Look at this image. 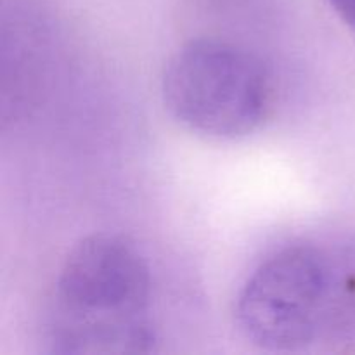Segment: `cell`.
<instances>
[{"label": "cell", "mask_w": 355, "mask_h": 355, "mask_svg": "<svg viewBox=\"0 0 355 355\" xmlns=\"http://www.w3.org/2000/svg\"><path fill=\"white\" fill-rule=\"evenodd\" d=\"M347 248L293 243L267 257L238 295L243 335L272 352H297L342 340Z\"/></svg>", "instance_id": "2"}, {"label": "cell", "mask_w": 355, "mask_h": 355, "mask_svg": "<svg viewBox=\"0 0 355 355\" xmlns=\"http://www.w3.org/2000/svg\"><path fill=\"white\" fill-rule=\"evenodd\" d=\"M187 2L205 12H224V10L243 6L246 0H187Z\"/></svg>", "instance_id": "4"}, {"label": "cell", "mask_w": 355, "mask_h": 355, "mask_svg": "<svg viewBox=\"0 0 355 355\" xmlns=\"http://www.w3.org/2000/svg\"><path fill=\"white\" fill-rule=\"evenodd\" d=\"M168 113L211 139L246 137L270 106V80L245 49L220 40H193L170 58L162 78Z\"/></svg>", "instance_id": "3"}, {"label": "cell", "mask_w": 355, "mask_h": 355, "mask_svg": "<svg viewBox=\"0 0 355 355\" xmlns=\"http://www.w3.org/2000/svg\"><path fill=\"white\" fill-rule=\"evenodd\" d=\"M151 270L121 236L92 234L59 270L49 321L55 354H144L156 342Z\"/></svg>", "instance_id": "1"}, {"label": "cell", "mask_w": 355, "mask_h": 355, "mask_svg": "<svg viewBox=\"0 0 355 355\" xmlns=\"http://www.w3.org/2000/svg\"><path fill=\"white\" fill-rule=\"evenodd\" d=\"M340 19L355 33V0H329Z\"/></svg>", "instance_id": "5"}]
</instances>
